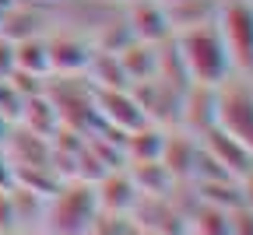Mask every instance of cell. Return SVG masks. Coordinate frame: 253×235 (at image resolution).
<instances>
[{
	"label": "cell",
	"instance_id": "cell-1",
	"mask_svg": "<svg viewBox=\"0 0 253 235\" xmlns=\"http://www.w3.org/2000/svg\"><path fill=\"white\" fill-rule=\"evenodd\" d=\"M172 46L183 60V71L190 78V84H208L218 88L225 78H232V63L225 53L214 21H204L197 28H183L179 36H172Z\"/></svg>",
	"mask_w": 253,
	"mask_h": 235
},
{
	"label": "cell",
	"instance_id": "cell-4",
	"mask_svg": "<svg viewBox=\"0 0 253 235\" xmlns=\"http://www.w3.org/2000/svg\"><path fill=\"white\" fill-rule=\"evenodd\" d=\"M126 25H130V36H134L137 42H144V46H151V42H169V36H172L169 14H166V7L158 4V0H137V4L130 7Z\"/></svg>",
	"mask_w": 253,
	"mask_h": 235
},
{
	"label": "cell",
	"instance_id": "cell-2",
	"mask_svg": "<svg viewBox=\"0 0 253 235\" xmlns=\"http://www.w3.org/2000/svg\"><path fill=\"white\" fill-rule=\"evenodd\" d=\"M214 126L253 151V81L225 78L214 88Z\"/></svg>",
	"mask_w": 253,
	"mask_h": 235
},
{
	"label": "cell",
	"instance_id": "cell-3",
	"mask_svg": "<svg viewBox=\"0 0 253 235\" xmlns=\"http://www.w3.org/2000/svg\"><path fill=\"white\" fill-rule=\"evenodd\" d=\"M214 28L225 42L232 71L253 78V0H225L214 11Z\"/></svg>",
	"mask_w": 253,
	"mask_h": 235
}]
</instances>
